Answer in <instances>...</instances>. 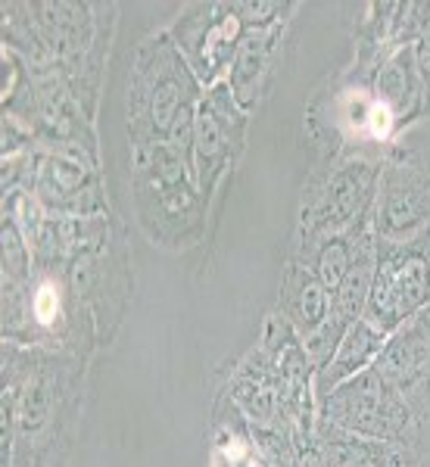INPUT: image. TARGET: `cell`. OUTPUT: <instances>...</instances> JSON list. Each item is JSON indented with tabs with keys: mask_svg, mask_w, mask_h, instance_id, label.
Here are the masks:
<instances>
[{
	"mask_svg": "<svg viewBox=\"0 0 430 467\" xmlns=\"http://www.w3.org/2000/svg\"><path fill=\"white\" fill-rule=\"evenodd\" d=\"M275 315L290 324L303 343L330 321V293L303 262L290 259L284 265Z\"/></svg>",
	"mask_w": 430,
	"mask_h": 467,
	"instance_id": "2e32d148",
	"label": "cell"
},
{
	"mask_svg": "<svg viewBox=\"0 0 430 467\" xmlns=\"http://www.w3.org/2000/svg\"><path fill=\"white\" fill-rule=\"evenodd\" d=\"M246 128H250V112L240 109L228 81H218L203 90L197 122H194L191 169L206 202H213L218 184L244 156Z\"/></svg>",
	"mask_w": 430,
	"mask_h": 467,
	"instance_id": "8fae6325",
	"label": "cell"
},
{
	"mask_svg": "<svg viewBox=\"0 0 430 467\" xmlns=\"http://www.w3.org/2000/svg\"><path fill=\"white\" fill-rule=\"evenodd\" d=\"M383 156L346 153L321 156L309 171L297 213V246L303 253L324 237L352 231L359 222L372 218L377 178H381Z\"/></svg>",
	"mask_w": 430,
	"mask_h": 467,
	"instance_id": "8992f818",
	"label": "cell"
},
{
	"mask_svg": "<svg viewBox=\"0 0 430 467\" xmlns=\"http://www.w3.org/2000/svg\"><path fill=\"white\" fill-rule=\"evenodd\" d=\"M319 418L350 433L365 436V440H381L409 449H418L421 427H425L403 393L393 383L383 380L374 368L356 374L352 380L341 383L324 399H319Z\"/></svg>",
	"mask_w": 430,
	"mask_h": 467,
	"instance_id": "52a82bcc",
	"label": "cell"
},
{
	"mask_svg": "<svg viewBox=\"0 0 430 467\" xmlns=\"http://www.w3.org/2000/svg\"><path fill=\"white\" fill-rule=\"evenodd\" d=\"M203 90L206 88L165 28L143 37L134 50L125 85V131L131 150L172 144L191 160Z\"/></svg>",
	"mask_w": 430,
	"mask_h": 467,
	"instance_id": "3957f363",
	"label": "cell"
},
{
	"mask_svg": "<svg viewBox=\"0 0 430 467\" xmlns=\"http://www.w3.org/2000/svg\"><path fill=\"white\" fill-rule=\"evenodd\" d=\"M116 13V4L103 0H6L0 37L35 69H57L88 116L97 119Z\"/></svg>",
	"mask_w": 430,
	"mask_h": 467,
	"instance_id": "7a4b0ae2",
	"label": "cell"
},
{
	"mask_svg": "<svg viewBox=\"0 0 430 467\" xmlns=\"http://www.w3.org/2000/svg\"><path fill=\"white\" fill-rule=\"evenodd\" d=\"M374 371L403 393L421 424L430 420V306L387 337Z\"/></svg>",
	"mask_w": 430,
	"mask_h": 467,
	"instance_id": "4fadbf2b",
	"label": "cell"
},
{
	"mask_svg": "<svg viewBox=\"0 0 430 467\" xmlns=\"http://www.w3.org/2000/svg\"><path fill=\"white\" fill-rule=\"evenodd\" d=\"M165 32L200 78V85L213 88L228 78L246 26L234 0H197L181 10Z\"/></svg>",
	"mask_w": 430,
	"mask_h": 467,
	"instance_id": "7c38bea8",
	"label": "cell"
},
{
	"mask_svg": "<svg viewBox=\"0 0 430 467\" xmlns=\"http://www.w3.org/2000/svg\"><path fill=\"white\" fill-rule=\"evenodd\" d=\"M35 259L19 222L0 218V337L4 343L32 346L28 303H32Z\"/></svg>",
	"mask_w": 430,
	"mask_h": 467,
	"instance_id": "5bb4252c",
	"label": "cell"
},
{
	"mask_svg": "<svg viewBox=\"0 0 430 467\" xmlns=\"http://www.w3.org/2000/svg\"><path fill=\"white\" fill-rule=\"evenodd\" d=\"M240 19L246 28L253 26H271V22H290L297 4L290 0H234Z\"/></svg>",
	"mask_w": 430,
	"mask_h": 467,
	"instance_id": "7402d4cb",
	"label": "cell"
},
{
	"mask_svg": "<svg viewBox=\"0 0 430 467\" xmlns=\"http://www.w3.org/2000/svg\"><path fill=\"white\" fill-rule=\"evenodd\" d=\"M287 26H290V22L253 26L240 37V47H237V54H234L231 72L225 81H228L240 109L250 112V116L262 107V100H266L271 90V81H275V72H278V57H281V50H284Z\"/></svg>",
	"mask_w": 430,
	"mask_h": 467,
	"instance_id": "9a60e30c",
	"label": "cell"
},
{
	"mask_svg": "<svg viewBox=\"0 0 430 467\" xmlns=\"http://www.w3.org/2000/svg\"><path fill=\"white\" fill-rule=\"evenodd\" d=\"M372 228L381 244H412L430 234V169L418 150L399 140L381 160Z\"/></svg>",
	"mask_w": 430,
	"mask_h": 467,
	"instance_id": "ba28073f",
	"label": "cell"
},
{
	"mask_svg": "<svg viewBox=\"0 0 430 467\" xmlns=\"http://www.w3.org/2000/svg\"><path fill=\"white\" fill-rule=\"evenodd\" d=\"M88 358L0 346V467H66L85 414Z\"/></svg>",
	"mask_w": 430,
	"mask_h": 467,
	"instance_id": "6da1fadb",
	"label": "cell"
},
{
	"mask_svg": "<svg viewBox=\"0 0 430 467\" xmlns=\"http://www.w3.org/2000/svg\"><path fill=\"white\" fill-rule=\"evenodd\" d=\"M383 346H387V334H381L374 324H368L365 318L350 324V330L343 334V340L334 349V356L328 358V365H321L315 371V402L328 396L330 389H337L341 383L352 380L356 374L368 371L383 352Z\"/></svg>",
	"mask_w": 430,
	"mask_h": 467,
	"instance_id": "d6986e66",
	"label": "cell"
},
{
	"mask_svg": "<svg viewBox=\"0 0 430 467\" xmlns=\"http://www.w3.org/2000/svg\"><path fill=\"white\" fill-rule=\"evenodd\" d=\"M374 97L387 109L390 122L396 125V134H403L418 119H427L425 88H421L418 69H414L412 47H403L383 59V66L374 75Z\"/></svg>",
	"mask_w": 430,
	"mask_h": 467,
	"instance_id": "e0dca14e",
	"label": "cell"
},
{
	"mask_svg": "<svg viewBox=\"0 0 430 467\" xmlns=\"http://www.w3.org/2000/svg\"><path fill=\"white\" fill-rule=\"evenodd\" d=\"M319 442H321L324 467H372L381 458V451L387 449V442L365 440V436L350 433L321 418H319Z\"/></svg>",
	"mask_w": 430,
	"mask_h": 467,
	"instance_id": "44dd1931",
	"label": "cell"
},
{
	"mask_svg": "<svg viewBox=\"0 0 430 467\" xmlns=\"http://www.w3.org/2000/svg\"><path fill=\"white\" fill-rule=\"evenodd\" d=\"M131 202L138 228L163 250L197 246L206 234L203 200L191 160L172 144L131 150Z\"/></svg>",
	"mask_w": 430,
	"mask_h": 467,
	"instance_id": "5b68a950",
	"label": "cell"
},
{
	"mask_svg": "<svg viewBox=\"0 0 430 467\" xmlns=\"http://www.w3.org/2000/svg\"><path fill=\"white\" fill-rule=\"evenodd\" d=\"M430 306V234L412 244H381L365 318L381 334H393Z\"/></svg>",
	"mask_w": 430,
	"mask_h": 467,
	"instance_id": "9c48e42d",
	"label": "cell"
},
{
	"mask_svg": "<svg viewBox=\"0 0 430 467\" xmlns=\"http://www.w3.org/2000/svg\"><path fill=\"white\" fill-rule=\"evenodd\" d=\"M412 57H414V69H418L421 88H425V109L430 116V22L421 28V35L414 37Z\"/></svg>",
	"mask_w": 430,
	"mask_h": 467,
	"instance_id": "603a6c76",
	"label": "cell"
},
{
	"mask_svg": "<svg viewBox=\"0 0 430 467\" xmlns=\"http://www.w3.org/2000/svg\"><path fill=\"white\" fill-rule=\"evenodd\" d=\"M209 467H268L253 440L250 420L231 402V396L218 393L213 442H209Z\"/></svg>",
	"mask_w": 430,
	"mask_h": 467,
	"instance_id": "ffe728a7",
	"label": "cell"
},
{
	"mask_svg": "<svg viewBox=\"0 0 430 467\" xmlns=\"http://www.w3.org/2000/svg\"><path fill=\"white\" fill-rule=\"evenodd\" d=\"M28 193L44 213L57 218L112 215L100 156H90L85 150L37 147Z\"/></svg>",
	"mask_w": 430,
	"mask_h": 467,
	"instance_id": "30bf717a",
	"label": "cell"
},
{
	"mask_svg": "<svg viewBox=\"0 0 430 467\" xmlns=\"http://www.w3.org/2000/svg\"><path fill=\"white\" fill-rule=\"evenodd\" d=\"M59 265L75 306L94 327L97 346L107 349L122 327L134 290L131 246L119 218H72L69 253Z\"/></svg>",
	"mask_w": 430,
	"mask_h": 467,
	"instance_id": "277c9868",
	"label": "cell"
},
{
	"mask_svg": "<svg viewBox=\"0 0 430 467\" xmlns=\"http://www.w3.org/2000/svg\"><path fill=\"white\" fill-rule=\"evenodd\" d=\"M377 246L372 218L359 222L352 231L334 234V237H324L319 244H312L303 253H293V259L303 262L315 277L328 287V293H334L343 284V277L350 275V268L356 265L365 253H372Z\"/></svg>",
	"mask_w": 430,
	"mask_h": 467,
	"instance_id": "ac0fdd59",
	"label": "cell"
},
{
	"mask_svg": "<svg viewBox=\"0 0 430 467\" xmlns=\"http://www.w3.org/2000/svg\"><path fill=\"white\" fill-rule=\"evenodd\" d=\"M372 467H425V464H421L418 449L393 446V442H387V449L381 451V458H377Z\"/></svg>",
	"mask_w": 430,
	"mask_h": 467,
	"instance_id": "cb8c5ba5",
	"label": "cell"
}]
</instances>
